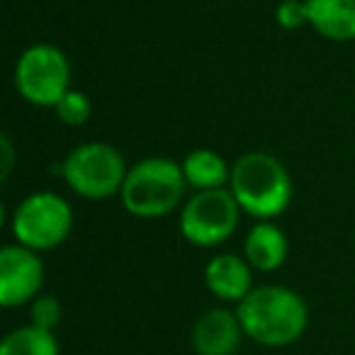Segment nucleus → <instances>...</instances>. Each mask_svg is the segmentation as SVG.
I'll return each mask as SVG.
<instances>
[{"label":"nucleus","mask_w":355,"mask_h":355,"mask_svg":"<svg viewBox=\"0 0 355 355\" xmlns=\"http://www.w3.org/2000/svg\"><path fill=\"white\" fill-rule=\"evenodd\" d=\"M246 338L236 309L214 306L198 316L190 334V343L198 355H236Z\"/></svg>","instance_id":"1a4fd4ad"},{"label":"nucleus","mask_w":355,"mask_h":355,"mask_svg":"<svg viewBox=\"0 0 355 355\" xmlns=\"http://www.w3.org/2000/svg\"><path fill=\"white\" fill-rule=\"evenodd\" d=\"M10 229L15 243H22L37 253L51 251L69 239L73 229V209L56 193H32L15 207Z\"/></svg>","instance_id":"39448f33"},{"label":"nucleus","mask_w":355,"mask_h":355,"mask_svg":"<svg viewBox=\"0 0 355 355\" xmlns=\"http://www.w3.org/2000/svg\"><path fill=\"white\" fill-rule=\"evenodd\" d=\"M180 166H183L188 185L198 193L227 188L232 180V166L212 148H195L183 158Z\"/></svg>","instance_id":"ddd939ff"},{"label":"nucleus","mask_w":355,"mask_h":355,"mask_svg":"<svg viewBox=\"0 0 355 355\" xmlns=\"http://www.w3.org/2000/svg\"><path fill=\"white\" fill-rule=\"evenodd\" d=\"M64 319V306L54 295H40L30 304V324L44 331H54Z\"/></svg>","instance_id":"dca6fc26"},{"label":"nucleus","mask_w":355,"mask_h":355,"mask_svg":"<svg viewBox=\"0 0 355 355\" xmlns=\"http://www.w3.org/2000/svg\"><path fill=\"white\" fill-rule=\"evenodd\" d=\"M236 314L246 338L263 348H287L309 326L304 297L285 285L253 287L251 295L236 304Z\"/></svg>","instance_id":"f257e3e1"},{"label":"nucleus","mask_w":355,"mask_h":355,"mask_svg":"<svg viewBox=\"0 0 355 355\" xmlns=\"http://www.w3.org/2000/svg\"><path fill=\"white\" fill-rule=\"evenodd\" d=\"M229 190L241 212L258 222H272L292 202V178L275 156L266 151H248L232 166Z\"/></svg>","instance_id":"f03ea898"},{"label":"nucleus","mask_w":355,"mask_h":355,"mask_svg":"<svg viewBox=\"0 0 355 355\" xmlns=\"http://www.w3.org/2000/svg\"><path fill=\"white\" fill-rule=\"evenodd\" d=\"M239 219H241V207L234 193L229 188H219L195 193L185 202L178 224L185 241L200 248H214L234 236Z\"/></svg>","instance_id":"0eeeda50"},{"label":"nucleus","mask_w":355,"mask_h":355,"mask_svg":"<svg viewBox=\"0 0 355 355\" xmlns=\"http://www.w3.org/2000/svg\"><path fill=\"white\" fill-rule=\"evenodd\" d=\"M44 263L40 253L22 243H8L0 251V304L17 309L42 295Z\"/></svg>","instance_id":"6e6552de"},{"label":"nucleus","mask_w":355,"mask_h":355,"mask_svg":"<svg viewBox=\"0 0 355 355\" xmlns=\"http://www.w3.org/2000/svg\"><path fill=\"white\" fill-rule=\"evenodd\" d=\"M275 20L282 30H300L306 22V3L304 0H282L275 8Z\"/></svg>","instance_id":"f3484780"},{"label":"nucleus","mask_w":355,"mask_h":355,"mask_svg":"<svg viewBox=\"0 0 355 355\" xmlns=\"http://www.w3.org/2000/svg\"><path fill=\"white\" fill-rule=\"evenodd\" d=\"M54 110H56V117L64 124H69V127H80V124L88 122L90 114H93V103H90V98L83 90L71 88Z\"/></svg>","instance_id":"2eb2a0df"},{"label":"nucleus","mask_w":355,"mask_h":355,"mask_svg":"<svg viewBox=\"0 0 355 355\" xmlns=\"http://www.w3.org/2000/svg\"><path fill=\"white\" fill-rule=\"evenodd\" d=\"M0 355H61V348L54 331L25 324L3 336Z\"/></svg>","instance_id":"4468645a"},{"label":"nucleus","mask_w":355,"mask_h":355,"mask_svg":"<svg viewBox=\"0 0 355 355\" xmlns=\"http://www.w3.org/2000/svg\"><path fill=\"white\" fill-rule=\"evenodd\" d=\"M183 166L166 156L134 163L122 185V205L137 219H161L175 212L188 193Z\"/></svg>","instance_id":"7ed1b4c3"},{"label":"nucleus","mask_w":355,"mask_h":355,"mask_svg":"<svg viewBox=\"0 0 355 355\" xmlns=\"http://www.w3.org/2000/svg\"><path fill=\"white\" fill-rule=\"evenodd\" d=\"M0 141H3V158H6V166H3V178H8V175H10V171H12V144H10V139H8V137H3Z\"/></svg>","instance_id":"a211bd4d"},{"label":"nucleus","mask_w":355,"mask_h":355,"mask_svg":"<svg viewBox=\"0 0 355 355\" xmlns=\"http://www.w3.org/2000/svg\"><path fill=\"white\" fill-rule=\"evenodd\" d=\"M306 22L331 42L355 40V0H304Z\"/></svg>","instance_id":"f8f14e48"},{"label":"nucleus","mask_w":355,"mask_h":355,"mask_svg":"<svg viewBox=\"0 0 355 355\" xmlns=\"http://www.w3.org/2000/svg\"><path fill=\"white\" fill-rule=\"evenodd\" d=\"M287 253H290V241L285 232L272 222H258L243 241V258L248 266L258 272H275L277 268L285 266Z\"/></svg>","instance_id":"9b49d317"},{"label":"nucleus","mask_w":355,"mask_h":355,"mask_svg":"<svg viewBox=\"0 0 355 355\" xmlns=\"http://www.w3.org/2000/svg\"><path fill=\"white\" fill-rule=\"evenodd\" d=\"M15 88L37 107H56L71 90V64L54 44H35L15 64Z\"/></svg>","instance_id":"423d86ee"},{"label":"nucleus","mask_w":355,"mask_h":355,"mask_svg":"<svg viewBox=\"0 0 355 355\" xmlns=\"http://www.w3.org/2000/svg\"><path fill=\"white\" fill-rule=\"evenodd\" d=\"M205 285L217 300L227 304H239L253 290V268L246 258L234 253H217L205 266Z\"/></svg>","instance_id":"9d476101"},{"label":"nucleus","mask_w":355,"mask_h":355,"mask_svg":"<svg viewBox=\"0 0 355 355\" xmlns=\"http://www.w3.org/2000/svg\"><path fill=\"white\" fill-rule=\"evenodd\" d=\"M127 171L122 153L105 141L80 144L61 166L66 185L85 200H110L119 195Z\"/></svg>","instance_id":"20e7f679"}]
</instances>
